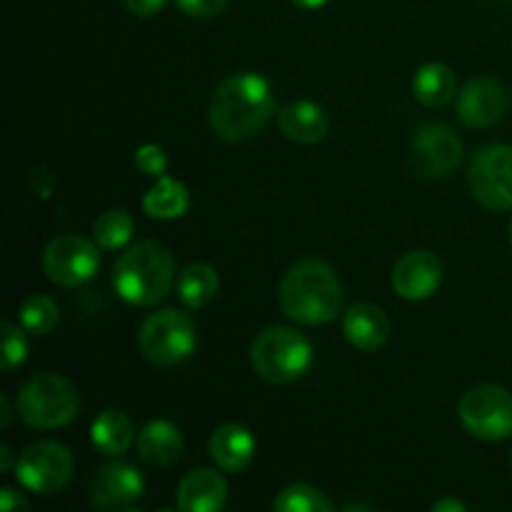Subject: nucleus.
I'll return each instance as SVG.
<instances>
[{"instance_id": "f257e3e1", "label": "nucleus", "mask_w": 512, "mask_h": 512, "mask_svg": "<svg viewBox=\"0 0 512 512\" xmlns=\"http://www.w3.org/2000/svg\"><path fill=\"white\" fill-rule=\"evenodd\" d=\"M275 115V95L258 73H235L213 90L208 120L213 133L225 143H245L268 128Z\"/></svg>"}, {"instance_id": "f03ea898", "label": "nucleus", "mask_w": 512, "mask_h": 512, "mask_svg": "<svg viewBox=\"0 0 512 512\" xmlns=\"http://www.w3.org/2000/svg\"><path fill=\"white\" fill-rule=\"evenodd\" d=\"M278 303L290 320L303 325H323L338 318L343 288L325 260L305 258L285 270L278 285Z\"/></svg>"}, {"instance_id": "7ed1b4c3", "label": "nucleus", "mask_w": 512, "mask_h": 512, "mask_svg": "<svg viewBox=\"0 0 512 512\" xmlns=\"http://www.w3.org/2000/svg\"><path fill=\"white\" fill-rule=\"evenodd\" d=\"M175 260L158 240H140L125 250L113 268L115 293L130 305L150 308L173 288Z\"/></svg>"}, {"instance_id": "20e7f679", "label": "nucleus", "mask_w": 512, "mask_h": 512, "mask_svg": "<svg viewBox=\"0 0 512 512\" xmlns=\"http://www.w3.org/2000/svg\"><path fill=\"white\" fill-rule=\"evenodd\" d=\"M78 410V388L60 373L33 375L18 390V415L33 430L63 428L73 423Z\"/></svg>"}, {"instance_id": "39448f33", "label": "nucleus", "mask_w": 512, "mask_h": 512, "mask_svg": "<svg viewBox=\"0 0 512 512\" xmlns=\"http://www.w3.org/2000/svg\"><path fill=\"white\" fill-rule=\"evenodd\" d=\"M250 363L265 383H293L313 363V345L300 330L288 325H270L253 340Z\"/></svg>"}, {"instance_id": "423d86ee", "label": "nucleus", "mask_w": 512, "mask_h": 512, "mask_svg": "<svg viewBox=\"0 0 512 512\" xmlns=\"http://www.w3.org/2000/svg\"><path fill=\"white\" fill-rule=\"evenodd\" d=\"M198 348V328L193 318L180 310H160L148 315L138 328V350L148 363L173 368Z\"/></svg>"}, {"instance_id": "0eeeda50", "label": "nucleus", "mask_w": 512, "mask_h": 512, "mask_svg": "<svg viewBox=\"0 0 512 512\" xmlns=\"http://www.w3.org/2000/svg\"><path fill=\"white\" fill-rule=\"evenodd\" d=\"M460 423L473 438L505 440L512 435V393L503 385L480 383L465 390L458 403Z\"/></svg>"}, {"instance_id": "6e6552de", "label": "nucleus", "mask_w": 512, "mask_h": 512, "mask_svg": "<svg viewBox=\"0 0 512 512\" xmlns=\"http://www.w3.org/2000/svg\"><path fill=\"white\" fill-rule=\"evenodd\" d=\"M463 140L450 125L425 123L410 138L408 168L420 180H443L458 170Z\"/></svg>"}, {"instance_id": "1a4fd4ad", "label": "nucleus", "mask_w": 512, "mask_h": 512, "mask_svg": "<svg viewBox=\"0 0 512 512\" xmlns=\"http://www.w3.org/2000/svg\"><path fill=\"white\" fill-rule=\"evenodd\" d=\"M468 185L473 198L493 213L512 208V145L493 143L475 150Z\"/></svg>"}, {"instance_id": "9d476101", "label": "nucleus", "mask_w": 512, "mask_h": 512, "mask_svg": "<svg viewBox=\"0 0 512 512\" xmlns=\"http://www.w3.org/2000/svg\"><path fill=\"white\" fill-rule=\"evenodd\" d=\"M75 473V460L65 445L43 440L20 453L15 463V478L23 488L38 495H53L70 483Z\"/></svg>"}, {"instance_id": "9b49d317", "label": "nucleus", "mask_w": 512, "mask_h": 512, "mask_svg": "<svg viewBox=\"0 0 512 512\" xmlns=\"http://www.w3.org/2000/svg\"><path fill=\"white\" fill-rule=\"evenodd\" d=\"M100 245L83 235H58L43 250V273L50 283L80 288L100 268Z\"/></svg>"}, {"instance_id": "f8f14e48", "label": "nucleus", "mask_w": 512, "mask_h": 512, "mask_svg": "<svg viewBox=\"0 0 512 512\" xmlns=\"http://www.w3.org/2000/svg\"><path fill=\"white\" fill-rule=\"evenodd\" d=\"M145 490V480L133 465L108 463L95 473L90 483V503L95 510L118 512L133 508Z\"/></svg>"}, {"instance_id": "ddd939ff", "label": "nucleus", "mask_w": 512, "mask_h": 512, "mask_svg": "<svg viewBox=\"0 0 512 512\" xmlns=\"http://www.w3.org/2000/svg\"><path fill=\"white\" fill-rule=\"evenodd\" d=\"M508 110V95L500 80L488 78H473L458 98V118L463 120L468 128H493L500 123Z\"/></svg>"}, {"instance_id": "4468645a", "label": "nucleus", "mask_w": 512, "mask_h": 512, "mask_svg": "<svg viewBox=\"0 0 512 512\" xmlns=\"http://www.w3.org/2000/svg\"><path fill=\"white\" fill-rule=\"evenodd\" d=\"M443 280V260L433 250H410L395 263L393 290L403 300H425Z\"/></svg>"}, {"instance_id": "2eb2a0df", "label": "nucleus", "mask_w": 512, "mask_h": 512, "mask_svg": "<svg viewBox=\"0 0 512 512\" xmlns=\"http://www.w3.org/2000/svg\"><path fill=\"white\" fill-rule=\"evenodd\" d=\"M228 505V483L213 468H195L180 480L178 508L185 512H220Z\"/></svg>"}, {"instance_id": "dca6fc26", "label": "nucleus", "mask_w": 512, "mask_h": 512, "mask_svg": "<svg viewBox=\"0 0 512 512\" xmlns=\"http://www.w3.org/2000/svg\"><path fill=\"white\" fill-rule=\"evenodd\" d=\"M343 333L353 348L373 353L388 343L393 325H390V318L383 308L373 303H358L345 313Z\"/></svg>"}, {"instance_id": "f3484780", "label": "nucleus", "mask_w": 512, "mask_h": 512, "mask_svg": "<svg viewBox=\"0 0 512 512\" xmlns=\"http://www.w3.org/2000/svg\"><path fill=\"white\" fill-rule=\"evenodd\" d=\"M280 133L300 145H315L328 135L330 120L325 110L313 100H293L278 113Z\"/></svg>"}, {"instance_id": "a211bd4d", "label": "nucleus", "mask_w": 512, "mask_h": 512, "mask_svg": "<svg viewBox=\"0 0 512 512\" xmlns=\"http://www.w3.org/2000/svg\"><path fill=\"white\" fill-rule=\"evenodd\" d=\"M210 458L225 473H240L255 458V438L245 425H218L210 438Z\"/></svg>"}, {"instance_id": "6ab92c4d", "label": "nucleus", "mask_w": 512, "mask_h": 512, "mask_svg": "<svg viewBox=\"0 0 512 512\" xmlns=\"http://www.w3.org/2000/svg\"><path fill=\"white\" fill-rule=\"evenodd\" d=\"M135 448L143 463L163 468V465H173L175 460L183 455V433L178 425L170 420H150L143 430H140Z\"/></svg>"}, {"instance_id": "aec40b11", "label": "nucleus", "mask_w": 512, "mask_h": 512, "mask_svg": "<svg viewBox=\"0 0 512 512\" xmlns=\"http://www.w3.org/2000/svg\"><path fill=\"white\" fill-rule=\"evenodd\" d=\"M90 438L100 453L108 458H118V455L128 453L130 445L135 443V425L123 410L108 408L93 420Z\"/></svg>"}, {"instance_id": "412c9836", "label": "nucleus", "mask_w": 512, "mask_h": 512, "mask_svg": "<svg viewBox=\"0 0 512 512\" xmlns=\"http://www.w3.org/2000/svg\"><path fill=\"white\" fill-rule=\"evenodd\" d=\"M190 208L188 185L170 175H160L143 198V213L153 220L183 218Z\"/></svg>"}, {"instance_id": "4be33fe9", "label": "nucleus", "mask_w": 512, "mask_h": 512, "mask_svg": "<svg viewBox=\"0 0 512 512\" xmlns=\"http://www.w3.org/2000/svg\"><path fill=\"white\" fill-rule=\"evenodd\" d=\"M455 90H458V78L443 63H425L423 68H418L413 78L415 100L428 105V108L448 105L455 98Z\"/></svg>"}, {"instance_id": "5701e85b", "label": "nucleus", "mask_w": 512, "mask_h": 512, "mask_svg": "<svg viewBox=\"0 0 512 512\" xmlns=\"http://www.w3.org/2000/svg\"><path fill=\"white\" fill-rule=\"evenodd\" d=\"M218 288L220 278L218 273H215L213 265L208 263H190L188 268L180 273L178 295L180 300L193 310L205 308V305L218 295Z\"/></svg>"}, {"instance_id": "b1692460", "label": "nucleus", "mask_w": 512, "mask_h": 512, "mask_svg": "<svg viewBox=\"0 0 512 512\" xmlns=\"http://www.w3.org/2000/svg\"><path fill=\"white\" fill-rule=\"evenodd\" d=\"M135 223L128 210H105L93 223V240L103 250H120L130 243Z\"/></svg>"}, {"instance_id": "393cba45", "label": "nucleus", "mask_w": 512, "mask_h": 512, "mask_svg": "<svg viewBox=\"0 0 512 512\" xmlns=\"http://www.w3.org/2000/svg\"><path fill=\"white\" fill-rule=\"evenodd\" d=\"M273 510L278 512H333L335 505L320 493L318 488L305 483H293L280 490L273 500Z\"/></svg>"}, {"instance_id": "a878e982", "label": "nucleus", "mask_w": 512, "mask_h": 512, "mask_svg": "<svg viewBox=\"0 0 512 512\" xmlns=\"http://www.w3.org/2000/svg\"><path fill=\"white\" fill-rule=\"evenodd\" d=\"M20 325L25 328V333L30 335H48L53 333L55 325H58L60 313L58 305L48 295H30L23 300L18 310Z\"/></svg>"}, {"instance_id": "bb28decb", "label": "nucleus", "mask_w": 512, "mask_h": 512, "mask_svg": "<svg viewBox=\"0 0 512 512\" xmlns=\"http://www.w3.org/2000/svg\"><path fill=\"white\" fill-rule=\"evenodd\" d=\"M23 325H15L5 320L3 323V370L10 373L28 358V340H25Z\"/></svg>"}, {"instance_id": "cd10ccee", "label": "nucleus", "mask_w": 512, "mask_h": 512, "mask_svg": "<svg viewBox=\"0 0 512 512\" xmlns=\"http://www.w3.org/2000/svg\"><path fill=\"white\" fill-rule=\"evenodd\" d=\"M135 165L140 173L150 175V178H160L168 170V155L165 148L158 143H145L135 150Z\"/></svg>"}, {"instance_id": "c85d7f7f", "label": "nucleus", "mask_w": 512, "mask_h": 512, "mask_svg": "<svg viewBox=\"0 0 512 512\" xmlns=\"http://www.w3.org/2000/svg\"><path fill=\"white\" fill-rule=\"evenodd\" d=\"M175 3L190 18H215L228 8L230 0H175Z\"/></svg>"}, {"instance_id": "c756f323", "label": "nucleus", "mask_w": 512, "mask_h": 512, "mask_svg": "<svg viewBox=\"0 0 512 512\" xmlns=\"http://www.w3.org/2000/svg\"><path fill=\"white\" fill-rule=\"evenodd\" d=\"M165 3L168 0H123L125 10L138 15V18H153V15H158L165 8Z\"/></svg>"}, {"instance_id": "7c9ffc66", "label": "nucleus", "mask_w": 512, "mask_h": 512, "mask_svg": "<svg viewBox=\"0 0 512 512\" xmlns=\"http://www.w3.org/2000/svg\"><path fill=\"white\" fill-rule=\"evenodd\" d=\"M28 508V500L13 488H3L0 490V510L3 512H13V510H25Z\"/></svg>"}, {"instance_id": "2f4dec72", "label": "nucleus", "mask_w": 512, "mask_h": 512, "mask_svg": "<svg viewBox=\"0 0 512 512\" xmlns=\"http://www.w3.org/2000/svg\"><path fill=\"white\" fill-rule=\"evenodd\" d=\"M433 510L435 512H463V510H468V505L460 503V500H453V498H443V500H438V503H433Z\"/></svg>"}, {"instance_id": "473e14b6", "label": "nucleus", "mask_w": 512, "mask_h": 512, "mask_svg": "<svg viewBox=\"0 0 512 512\" xmlns=\"http://www.w3.org/2000/svg\"><path fill=\"white\" fill-rule=\"evenodd\" d=\"M0 410H3L0 425H3V428H8L10 420H13V410H10V403H8V398H5V395H0Z\"/></svg>"}, {"instance_id": "72a5a7b5", "label": "nucleus", "mask_w": 512, "mask_h": 512, "mask_svg": "<svg viewBox=\"0 0 512 512\" xmlns=\"http://www.w3.org/2000/svg\"><path fill=\"white\" fill-rule=\"evenodd\" d=\"M293 3L303 10H318L323 8V5H328L330 0H293Z\"/></svg>"}, {"instance_id": "f704fd0d", "label": "nucleus", "mask_w": 512, "mask_h": 512, "mask_svg": "<svg viewBox=\"0 0 512 512\" xmlns=\"http://www.w3.org/2000/svg\"><path fill=\"white\" fill-rule=\"evenodd\" d=\"M0 458H3L0 470H3V473H10V465H13V450H10L8 445H3V448H0Z\"/></svg>"}, {"instance_id": "c9c22d12", "label": "nucleus", "mask_w": 512, "mask_h": 512, "mask_svg": "<svg viewBox=\"0 0 512 512\" xmlns=\"http://www.w3.org/2000/svg\"><path fill=\"white\" fill-rule=\"evenodd\" d=\"M345 510H370V508H368V505L360 503V505H348V508H345Z\"/></svg>"}, {"instance_id": "e433bc0d", "label": "nucleus", "mask_w": 512, "mask_h": 512, "mask_svg": "<svg viewBox=\"0 0 512 512\" xmlns=\"http://www.w3.org/2000/svg\"><path fill=\"white\" fill-rule=\"evenodd\" d=\"M508 235H510V243H512V220H510V228H508Z\"/></svg>"}]
</instances>
